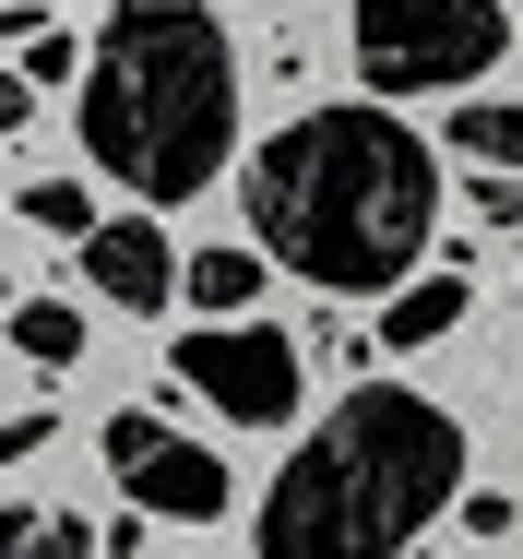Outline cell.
<instances>
[{
  "label": "cell",
  "mask_w": 523,
  "mask_h": 559,
  "mask_svg": "<svg viewBox=\"0 0 523 559\" xmlns=\"http://www.w3.org/2000/svg\"><path fill=\"white\" fill-rule=\"evenodd\" d=\"M238 203H250V238H262L286 274H310L333 298H381V286H417V262H428L440 143L405 131L393 96L310 108V119H286V131L250 155Z\"/></svg>",
  "instance_id": "6da1fadb"
},
{
  "label": "cell",
  "mask_w": 523,
  "mask_h": 559,
  "mask_svg": "<svg viewBox=\"0 0 523 559\" xmlns=\"http://www.w3.org/2000/svg\"><path fill=\"white\" fill-rule=\"evenodd\" d=\"M464 500V429L405 381H357L262 488V559H405Z\"/></svg>",
  "instance_id": "7a4b0ae2"
},
{
  "label": "cell",
  "mask_w": 523,
  "mask_h": 559,
  "mask_svg": "<svg viewBox=\"0 0 523 559\" xmlns=\"http://www.w3.org/2000/svg\"><path fill=\"white\" fill-rule=\"evenodd\" d=\"M84 155L143 203H191L238 155V48L203 0H107L84 60Z\"/></svg>",
  "instance_id": "3957f363"
},
{
  "label": "cell",
  "mask_w": 523,
  "mask_h": 559,
  "mask_svg": "<svg viewBox=\"0 0 523 559\" xmlns=\"http://www.w3.org/2000/svg\"><path fill=\"white\" fill-rule=\"evenodd\" d=\"M345 12H357V84H381V96L488 84L512 60V12L500 0H345Z\"/></svg>",
  "instance_id": "277c9868"
},
{
  "label": "cell",
  "mask_w": 523,
  "mask_h": 559,
  "mask_svg": "<svg viewBox=\"0 0 523 559\" xmlns=\"http://www.w3.org/2000/svg\"><path fill=\"white\" fill-rule=\"evenodd\" d=\"M167 381H191L214 417H238V429H286L298 417V345L274 334V322H191V334L167 345Z\"/></svg>",
  "instance_id": "5b68a950"
},
{
  "label": "cell",
  "mask_w": 523,
  "mask_h": 559,
  "mask_svg": "<svg viewBox=\"0 0 523 559\" xmlns=\"http://www.w3.org/2000/svg\"><path fill=\"white\" fill-rule=\"evenodd\" d=\"M96 452H107V476H119V500L155 512V524H214V512H226V464H214L203 441H179L155 405H119L96 429Z\"/></svg>",
  "instance_id": "8992f818"
},
{
  "label": "cell",
  "mask_w": 523,
  "mask_h": 559,
  "mask_svg": "<svg viewBox=\"0 0 523 559\" xmlns=\"http://www.w3.org/2000/svg\"><path fill=\"white\" fill-rule=\"evenodd\" d=\"M84 274H96V298H107V310L155 322V310L179 298V274H191V262L167 250V226H155V215H107L96 238H84Z\"/></svg>",
  "instance_id": "52a82bcc"
},
{
  "label": "cell",
  "mask_w": 523,
  "mask_h": 559,
  "mask_svg": "<svg viewBox=\"0 0 523 559\" xmlns=\"http://www.w3.org/2000/svg\"><path fill=\"white\" fill-rule=\"evenodd\" d=\"M440 143L476 167V215L523 226V108L512 96H464V108L440 119Z\"/></svg>",
  "instance_id": "ba28073f"
},
{
  "label": "cell",
  "mask_w": 523,
  "mask_h": 559,
  "mask_svg": "<svg viewBox=\"0 0 523 559\" xmlns=\"http://www.w3.org/2000/svg\"><path fill=\"white\" fill-rule=\"evenodd\" d=\"M452 322H464V274H417V286H393V298H381V345H393V357L440 345Z\"/></svg>",
  "instance_id": "9c48e42d"
},
{
  "label": "cell",
  "mask_w": 523,
  "mask_h": 559,
  "mask_svg": "<svg viewBox=\"0 0 523 559\" xmlns=\"http://www.w3.org/2000/svg\"><path fill=\"white\" fill-rule=\"evenodd\" d=\"M262 298V250H191V310L203 322H238Z\"/></svg>",
  "instance_id": "30bf717a"
},
{
  "label": "cell",
  "mask_w": 523,
  "mask_h": 559,
  "mask_svg": "<svg viewBox=\"0 0 523 559\" xmlns=\"http://www.w3.org/2000/svg\"><path fill=\"white\" fill-rule=\"evenodd\" d=\"M0 559H96V524H72V512H0Z\"/></svg>",
  "instance_id": "8fae6325"
},
{
  "label": "cell",
  "mask_w": 523,
  "mask_h": 559,
  "mask_svg": "<svg viewBox=\"0 0 523 559\" xmlns=\"http://www.w3.org/2000/svg\"><path fill=\"white\" fill-rule=\"evenodd\" d=\"M12 345H24L36 369H72V357H84V310H72V298H24V310H12Z\"/></svg>",
  "instance_id": "7c38bea8"
},
{
  "label": "cell",
  "mask_w": 523,
  "mask_h": 559,
  "mask_svg": "<svg viewBox=\"0 0 523 559\" xmlns=\"http://www.w3.org/2000/svg\"><path fill=\"white\" fill-rule=\"evenodd\" d=\"M24 226H48V238H96V191L84 179H24Z\"/></svg>",
  "instance_id": "4fadbf2b"
},
{
  "label": "cell",
  "mask_w": 523,
  "mask_h": 559,
  "mask_svg": "<svg viewBox=\"0 0 523 559\" xmlns=\"http://www.w3.org/2000/svg\"><path fill=\"white\" fill-rule=\"evenodd\" d=\"M48 429H60V417H48V405H24V417L0 429V464H24V452H48Z\"/></svg>",
  "instance_id": "5bb4252c"
},
{
  "label": "cell",
  "mask_w": 523,
  "mask_h": 559,
  "mask_svg": "<svg viewBox=\"0 0 523 559\" xmlns=\"http://www.w3.org/2000/svg\"><path fill=\"white\" fill-rule=\"evenodd\" d=\"M60 72H72V48H60V36L36 24V36H24V84H60Z\"/></svg>",
  "instance_id": "9a60e30c"
}]
</instances>
